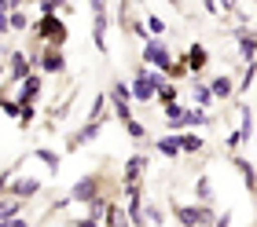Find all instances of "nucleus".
I'll return each instance as SVG.
<instances>
[{
    "label": "nucleus",
    "instance_id": "1",
    "mask_svg": "<svg viewBox=\"0 0 257 227\" xmlns=\"http://www.w3.org/2000/svg\"><path fill=\"white\" fill-rule=\"evenodd\" d=\"M177 223L180 227H213L217 223V212H213V205H206V201H198V205H180L177 201Z\"/></svg>",
    "mask_w": 257,
    "mask_h": 227
},
{
    "label": "nucleus",
    "instance_id": "2",
    "mask_svg": "<svg viewBox=\"0 0 257 227\" xmlns=\"http://www.w3.org/2000/svg\"><path fill=\"white\" fill-rule=\"evenodd\" d=\"M33 33H37V37H44L48 44H55V48H63V44H66V26H63V19H59V15H52V11H44V15L37 19Z\"/></svg>",
    "mask_w": 257,
    "mask_h": 227
},
{
    "label": "nucleus",
    "instance_id": "3",
    "mask_svg": "<svg viewBox=\"0 0 257 227\" xmlns=\"http://www.w3.org/2000/svg\"><path fill=\"white\" fill-rule=\"evenodd\" d=\"M88 4H92V41L99 52H107V8H103V0H88Z\"/></svg>",
    "mask_w": 257,
    "mask_h": 227
},
{
    "label": "nucleus",
    "instance_id": "4",
    "mask_svg": "<svg viewBox=\"0 0 257 227\" xmlns=\"http://www.w3.org/2000/svg\"><path fill=\"white\" fill-rule=\"evenodd\" d=\"M144 63H147V66H155V70H166V74H169V66H173L169 48L162 44V41H147V44H144Z\"/></svg>",
    "mask_w": 257,
    "mask_h": 227
},
{
    "label": "nucleus",
    "instance_id": "5",
    "mask_svg": "<svg viewBox=\"0 0 257 227\" xmlns=\"http://www.w3.org/2000/svg\"><path fill=\"white\" fill-rule=\"evenodd\" d=\"M144 172H147V158H144V154L128 158V161H125V172H121L125 190H136V187H140V180H144Z\"/></svg>",
    "mask_w": 257,
    "mask_h": 227
},
{
    "label": "nucleus",
    "instance_id": "6",
    "mask_svg": "<svg viewBox=\"0 0 257 227\" xmlns=\"http://www.w3.org/2000/svg\"><path fill=\"white\" fill-rule=\"evenodd\" d=\"M128 95H133V92H128V85H125V81H118V85L110 88V103H114V114H118L121 121H128V117H133V110H128Z\"/></svg>",
    "mask_w": 257,
    "mask_h": 227
},
{
    "label": "nucleus",
    "instance_id": "7",
    "mask_svg": "<svg viewBox=\"0 0 257 227\" xmlns=\"http://www.w3.org/2000/svg\"><path fill=\"white\" fill-rule=\"evenodd\" d=\"M250 136H253V114H250V106H242V125H239V132L228 136V147H242V143H250Z\"/></svg>",
    "mask_w": 257,
    "mask_h": 227
},
{
    "label": "nucleus",
    "instance_id": "8",
    "mask_svg": "<svg viewBox=\"0 0 257 227\" xmlns=\"http://www.w3.org/2000/svg\"><path fill=\"white\" fill-rule=\"evenodd\" d=\"M92 198H99V180H96V176L77 180L74 183V201H92Z\"/></svg>",
    "mask_w": 257,
    "mask_h": 227
},
{
    "label": "nucleus",
    "instance_id": "9",
    "mask_svg": "<svg viewBox=\"0 0 257 227\" xmlns=\"http://www.w3.org/2000/svg\"><path fill=\"white\" fill-rule=\"evenodd\" d=\"M63 66H66L63 52H59V48H55V44H48V52L41 55V70H44V74H59Z\"/></svg>",
    "mask_w": 257,
    "mask_h": 227
},
{
    "label": "nucleus",
    "instance_id": "10",
    "mask_svg": "<svg viewBox=\"0 0 257 227\" xmlns=\"http://www.w3.org/2000/svg\"><path fill=\"white\" fill-rule=\"evenodd\" d=\"M8 190H11V194H19L22 201H26V198H33V194L41 190V180H33V176H19V180L11 183Z\"/></svg>",
    "mask_w": 257,
    "mask_h": 227
},
{
    "label": "nucleus",
    "instance_id": "11",
    "mask_svg": "<svg viewBox=\"0 0 257 227\" xmlns=\"http://www.w3.org/2000/svg\"><path fill=\"white\" fill-rule=\"evenodd\" d=\"M133 95H136V103H151V95H155V81L147 77V70H140V74H136Z\"/></svg>",
    "mask_w": 257,
    "mask_h": 227
},
{
    "label": "nucleus",
    "instance_id": "12",
    "mask_svg": "<svg viewBox=\"0 0 257 227\" xmlns=\"http://www.w3.org/2000/svg\"><path fill=\"white\" fill-rule=\"evenodd\" d=\"M37 92H41V77H37V74H30L26 81H22V95H19V103H22V106H33Z\"/></svg>",
    "mask_w": 257,
    "mask_h": 227
},
{
    "label": "nucleus",
    "instance_id": "13",
    "mask_svg": "<svg viewBox=\"0 0 257 227\" xmlns=\"http://www.w3.org/2000/svg\"><path fill=\"white\" fill-rule=\"evenodd\" d=\"M209 92H213V99H228V95L235 92V85H231L228 74H217L213 81H209Z\"/></svg>",
    "mask_w": 257,
    "mask_h": 227
},
{
    "label": "nucleus",
    "instance_id": "14",
    "mask_svg": "<svg viewBox=\"0 0 257 227\" xmlns=\"http://www.w3.org/2000/svg\"><path fill=\"white\" fill-rule=\"evenodd\" d=\"M239 55L246 59V63H253V55H257V37L246 30H239Z\"/></svg>",
    "mask_w": 257,
    "mask_h": 227
},
{
    "label": "nucleus",
    "instance_id": "15",
    "mask_svg": "<svg viewBox=\"0 0 257 227\" xmlns=\"http://www.w3.org/2000/svg\"><path fill=\"white\" fill-rule=\"evenodd\" d=\"M26 77H30V59L22 52H15L11 55V81H26Z\"/></svg>",
    "mask_w": 257,
    "mask_h": 227
},
{
    "label": "nucleus",
    "instance_id": "16",
    "mask_svg": "<svg viewBox=\"0 0 257 227\" xmlns=\"http://www.w3.org/2000/svg\"><path fill=\"white\" fill-rule=\"evenodd\" d=\"M209 63V55H206V48L202 44H191V55H188V66H191V74H202Z\"/></svg>",
    "mask_w": 257,
    "mask_h": 227
},
{
    "label": "nucleus",
    "instance_id": "17",
    "mask_svg": "<svg viewBox=\"0 0 257 227\" xmlns=\"http://www.w3.org/2000/svg\"><path fill=\"white\" fill-rule=\"evenodd\" d=\"M155 147H158V154H166V158H180V136H162Z\"/></svg>",
    "mask_w": 257,
    "mask_h": 227
},
{
    "label": "nucleus",
    "instance_id": "18",
    "mask_svg": "<svg viewBox=\"0 0 257 227\" xmlns=\"http://www.w3.org/2000/svg\"><path fill=\"white\" fill-rule=\"evenodd\" d=\"M19 209H22V198H19V194H11V198H0V220H11Z\"/></svg>",
    "mask_w": 257,
    "mask_h": 227
},
{
    "label": "nucleus",
    "instance_id": "19",
    "mask_svg": "<svg viewBox=\"0 0 257 227\" xmlns=\"http://www.w3.org/2000/svg\"><path fill=\"white\" fill-rule=\"evenodd\" d=\"M195 198L198 201H213V180H209V176H198V183H195Z\"/></svg>",
    "mask_w": 257,
    "mask_h": 227
},
{
    "label": "nucleus",
    "instance_id": "20",
    "mask_svg": "<svg viewBox=\"0 0 257 227\" xmlns=\"http://www.w3.org/2000/svg\"><path fill=\"white\" fill-rule=\"evenodd\" d=\"M235 169L242 172V180H246V190H257V172H253V165L246 158H235Z\"/></svg>",
    "mask_w": 257,
    "mask_h": 227
},
{
    "label": "nucleus",
    "instance_id": "21",
    "mask_svg": "<svg viewBox=\"0 0 257 227\" xmlns=\"http://www.w3.org/2000/svg\"><path fill=\"white\" fill-rule=\"evenodd\" d=\"M195 103L202 106V110H209L217 99H213V92H209V85H202V81H195Z\"/></svg>",
    "mask_w": 257,
    "mask_h": 227
},
{
    "label": "nucleus",
    "instance_id": "22",
    "mask_svg": "<svg viewBox=\"0 0 257 227\" xmlns=\"http://www.w3.org/2000/svg\"><path fill=\"white\" fill-rule=\"evenodd\" d=\"M177 136H180V150H184V154L202 150V136H191V132H177Z\"/></svg>",
    "mask_w": 257,
    "mask_h": 227
},
{
    "label": "nucleus",
    "instance_id": "23",
    "mask_svg": "<svg viewBox=\"0 0 257 227\" xmlns=\"http://www.w3.org/2000/svg\"><path fill=\"white\" fill-rule=\"evenodd\" d=\"M107 227H128V212H121L118 205H107Z\"/></svg>",
    "mask_w": 257,
    "mask_h": 227
},
{
    "label": "nucleus",
    "instance_id": "24",
    "mask_svg": "<svg viewBox=\"0 0 257 227\" xmlns=\"http://www.w3.org/2000/svg\"><path fill=\"white\" fill-rule=\"evenodd\" d=\"M37 158H41L44 165H48V169H59V154H55V150H48V147H41V150H37Z\"/></svg>",
    "mask_w": 257,
    "mask_h": 227
},
{
    "label": "nucleus",
    "instance_id": "25",
    "mask_svg": "<svg viewBox=\"0 0 257 227\" xmlns=\"http://www.w3.org/2000/svg\"><path fill=\"white\" fill-rule=\"evenodd\" d=\"M30 26V19H26V11H19V8H11V30H26Z\"/></svg>",
    "mask_w": 257,
    "mask_h": 227
},
{
    "label": "nucleus",
    "instance_id": "26",
    "mask_svg": "<svg viewBox=\"0 0 257 227\" xmlns=\"http://www.w3.org/2000/svg\"><path fill=\"white\" fill-rule=\"evenodd\" d=\"M155 95H158V103H177V88H173V85H162Z\"/></svg>",
    "mask_w": 257,
    "mask_h": 227
},
{
    "label": "nucleus",
    "instance_id": "27",
    "mask_svg": "<svg viewBox=\"0 0 257 227\" xmlns=\"http://www.w3.org/2000/svg\"><path fill=\"white\" fill-rule=\"evenodd\" d=\"M144 216H147V223H162V205H155V201L144 205Z\"/></svg>",
    "mask_w": 257,
    "mask_h": 227
},
{
    "label": "nucleus",
    "instance_id": "28",
    "mask_svg": "<svg viewBox=\"0 0 257 227\" xmlns=\"http://www.w3.org/2000/svg\"><path fill=\"white\" fill-rule=\"evenodd\" d=\"M253 77H257V63L246 66V74H242V81H239V92H246V88L253 85Z\"/></svg>",
    "mask_w": 257,
    "mask_h": 227
},
{
    "label": "nucleus",
    "instance_id": "29",
    "mask_svg": "<svg viewBox=\"0 0 257 227\" xmlns=\"http://www.w3.org/2000/svg\"><path fill=\"white\" fill-rule=\"evenodd\" d=\"M11 30V4H0V33Z\"/></svg>",
    "mask_w": 257,
    "mask_h": 227
},
{
    "label": "nucleus",
    "instance_id": "30",
    "mask_svg": "<svg viewBox=\"0 0 257 227\" xmlns=\"http://www.w3.org/2000/svg\"><path fill=\"white\" fill-rule=\"evenodd\" d=\"M125 128H128V136H133V139H144V136H147V132H144V125H140V121H133V117L125 121Z\"/></svg>",
    "mask_w": 257,
    "mask_h": 227
},
{
    "label": "nucleus",
    "instance_id": "31",
    "mask_svg": "<svg viewBox=\"0 0 257 227\" xmlns=\"http://www.w3.org/2000/svg\"><path fill=\"white\" fill-rule=\"evenodd\" d=\"M147 30L151 33H162V30H166V22H162L158 15H147Z\"/></svg>",
    "mask_w": 257,
    "mask_h": 227
},
{
    "label": "nucleus",
    "instance_id": "32",
    "mask_svg": "<svg viewBox=\"0 0 257 227\" xmlns=\"http://www.w3.org/2000/svg\"><path fill=\"white\" fill-rule=\"evenodd\" d=\"M41 8L44 11H55V8H70V4H66V0H41Z\"/></svg>",
    "mask_w": 257,
    "mask_h": 227
},
{
    "label": "nucleus",
    "instance_id": "33",
    "mask_svg": "<svg viewBox=\"0 0 257 227\" xmlns=\"http://www.w3.org/2000/svg\"><path fill=\"white\" fill-rule=\"evenodd\" d=\"M0 227H26V220H15V216H11V220H0Z\"/></svg>",
    "mask_w": 257,
    "mask_h": 227
},
{
    "label": "nucleus",
    "instance_id": "34",
    "mask_svg": "<svg viewBox=\"0 0 257 227\" xmlns=\"http://www.w3.org/2000/svg\"><path fill=\"white\" fill-rule=\"evenodd\" d=\"M213 227H231V212H224V216H217V223Z\"/></svg>",
    "mask_w": 257,
    "mask_h": 227
},
{
    "label": "nucleus",
    "instance_id": "35",
    "mask_svg": "<svg viewBox=\"0 0 257 227\" xmlns=\"http://www.w3.org/2000/svg\"><path fill=\"white\" fill-rule=\"evenodd\" d=\"M77 227H99V223H96V216H85V220H77Z\"/></svg>",
    "mask_w": 257,
    "mask_h": 227
},
{
    "label": "nucleus",
    "instance_id": "36",
    "mask_svg": "<svg viewBox=\"0 0 257 227\" xmlns=\"http://www.w3.org/2000/svg\"><path fill=\"white\" fill-rule=\"evenodd\" d=\"M239 8V0H224V11H235Z\"/></svg>",
    "mask_w": 257,
    "mask_h": 227
},
{
    "label": "nucleus",
    "instance_id": "37",
    "mask_svg": "<svg viewBox=\"0 0 257 227\" xmlns=\"http://www.w3.org/2000/svg\"><path fill=\"white\" fill-rule=\"evenodd\" d=\"M0 74H4V66H0Z\"/></svg>",
    "mask_w": 257,
    "mask_h": 227
},
{
    "label": "nucleus",
    "instance_id": "38",
    "mask_svg": "<svg viewBox=\"0 0 257 227\" xmlns=\"http://www.w3.org/2000/svg\"><path fill=\"white\" fill-rule=\"evenodd\" d=\"M0 4H8V0H0Z\"/></svg>",
    "mask_w": 257,
    "mask_h": 227
}]
</instances>
